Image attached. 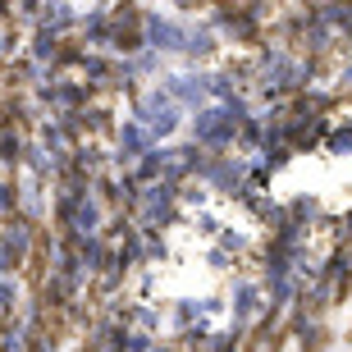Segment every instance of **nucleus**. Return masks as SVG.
Segmentation results:
<instances>
[{"instance_id": "nucleus-1", "label": "nucleus", "mask_w": 352, "mask_h": 352, "mask_svg": "<svg viewBox=\"0 0 352 352\" xmlns=\"http://www.w3.org/2000/svg\"><path fill=\"white\" fill-rule=\"evenodd\" d=\"M224 115H206L201 119V124H197V133H201V138H224V133H229V124H220Z\"/></svg>"}]
</instances>
